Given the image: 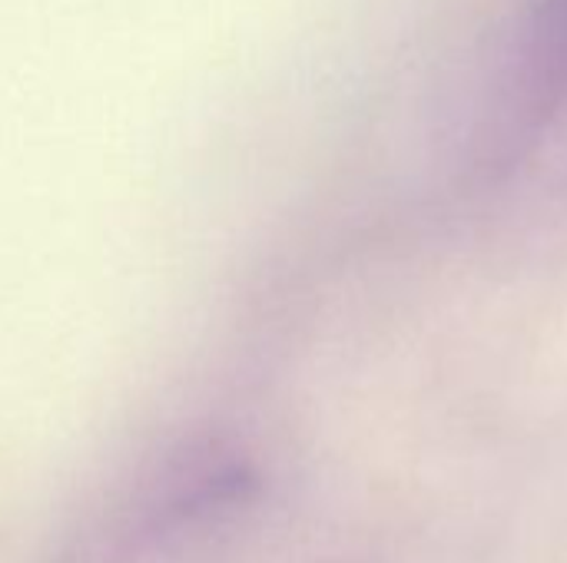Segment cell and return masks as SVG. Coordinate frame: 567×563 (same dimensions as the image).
<instances>
[]
</instances>
